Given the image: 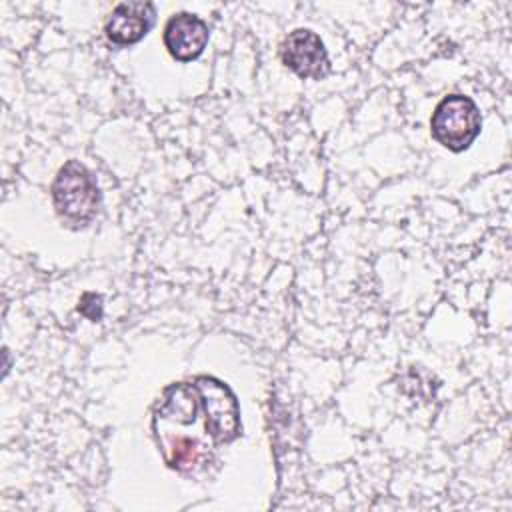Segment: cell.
<instances>
[{
  "mask_svg": "<svg viewBox=\"0 0 512 512\" xmlns=\"http://www.w3.org/2000/svg\"><path fill=\"white\" fill-rule=\"evenodd\" d=\"M56 212L74 226L88 224L100 206V190L84 164L68 160L52 184Z\"/></svg>",
  "mask_w": 512,
  "mask_h": 512,
  "instance_id": "1",
  "label": "cell"
},
{
  "mask_svg": "<svg viewBox=\"0 0 512 512\" xmlns=\"http://www.w3.org/2000/svg\"><path fill=\"white\" fill-rule=\"evenodd\" d=\"M482 118L472 98L450 94L438 102L430 118V132L436 142L452 152L466 150L480 134Z\"/></svg>",
  "mask_w": 512,
  "mask_h": 512,
  "instance_id": "2",
  "label": "cell"
},
{
  "mask_svg": "<svg viewBox=\"0 0 512 512\" xmlns=\"http://www.w3.org/2000/svg\"><path fill=\"white\" fill-rule=\"evenodd\" d=\"M194 384L200 392L210 438L218 444L234 440L240 434V410L234 392L214 376H198Z\"/></svg>",
  "mask_w": 512,
  "mask_h": 512,
  "instance_id": "3",
  "label": "cell"
},
{
  "mask_svg": "<svg viewBox=\"0 0 512 512\" xmlns=\"http://www.w3.org/2000/svg\"><path fill=\"white\" fill-rule=\"evenodd\" d=\"M282 62L300 78L320 80L330 72V60L320 36L308 28H298L286 36L280 48Z\"/></svg>",
  "mask_w": 512,
  "mask_h": 512,
  "instance_id": "4",
  "label": "cell"
},
{
  "mask_svg": "<svg viewBox=\"0 0 512 512\" xmlns=\"http://www.w3.org/2000/svg\"><path fill=\"white\" fill-rule=\"evenodd\" d=\"M208 38L210 32L206 22L190 12L174 14L164 28V46L178 62L198 58L204 52Z\"/></svg>",
  "mask_w": 512,
  "mask_h": 512,
  "instance_id": "5",
  "label": "cell"
},
{
  "mask_svg": "<svg viewBox=\"0 0 512 512\" xmlns=\"http://www.w3.org/2000/svg\"><path fill=\"white\" fill-rule=\"evenodd\" d=\"M154 16L156 10L150 2H122L112 10L106 22V36L118 46L136 44L152 28Z\"/></svg>",
  "mask_w": 512,
  "mask_h": 512,
  "instance_id": "6",
  "label": "cell"
},
{
  "mask_svg": "<svg viewBox=\"0 0 512 512\" xmlns=\"http://www.w3.org/2000/svg\"><path fill=\"white\" fill-rule=\"evenodd\" d=\"M78 312L84 314L88 320L98 322L102 318V296L94 292H86L78 302Z\"/></svg>",
  "mask_w": 512,
  "mask_h": 512,
  "instance_id": "7",
  "label": "cell"
}]
</instances>
